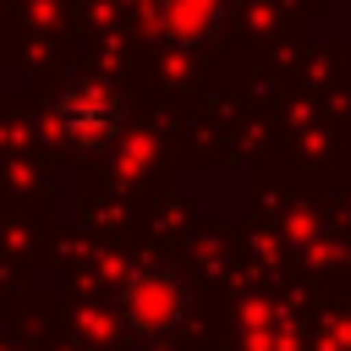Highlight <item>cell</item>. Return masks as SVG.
Returning <instances> with one entry per match:
<instances>
[{
  "label": "cell",
  "mask_w": 351,
  "mask_h": 351,
  "mask_svg": "<svg viewBox=\"0 0 351 351\" xmlns=\"http://www.w3.org/2000/svg\"><path fill=\"white\" fill-rule=\"evenodd\" d=\"M115 318L137 340H176L186 329V318H192V285L165 263H143V269H132L121 280Z\"/></svg>",
  "instance_id": "2"
},
{
  "label": "cell",
  "mask_w": 351,
  "mask_h": 351,
  "mask_svg": "<svg viewBox=\"0 0 351 351\" xmlns=\"http://www.w3.org/2000/svg\"><path fill=\"white\" fill-rule=\"evenodd\" d=\"M154 22L170 44L197 49L225 27V0H154Z\"/></svg>",
  "instance_id": "3"
},
{
  "label": "cell",
  "mask_w": 351,
  "mask_h": 351,
  "mask_svg": "<svg viewBox=\"0 0 351 351\" xmlns=\"http://www.w3.org/2000/svg\"><path fill=\"white\" fill-rule=\"evenodd\" d=\"M49 132L77 154H110L126 137V99L99 77H71L49 99Z\"/></svg>",
  "instance_id": "1"
}]
</instances>
